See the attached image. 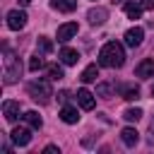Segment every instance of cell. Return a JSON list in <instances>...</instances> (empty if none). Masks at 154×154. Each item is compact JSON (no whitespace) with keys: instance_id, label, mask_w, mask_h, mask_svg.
I'll return each instance as SVG.
<instances>
[{"instance_id":"obj_8","label":"cell","mask_w":154,"mask_h":154,"mask_svg":"<svg viewBox=\"0 0 154 154\" xmlns=\"http://www.w3.org/2000/svg\"><path fill=\"white\" fill-rule=\"evenodd\" d=\"M87 19H89V24L99 26V24H103V22L108 19V10H106V7H91V10L87 12Z\"/></svg>"},{"instance_id":"obj_14","label":"cell","mask_w":154,"mask_h":154,"mask_svg":"<svg viewBox=\"0 0 154 154\" xmlns=\"http://www.w3.org/2000/svg\"><path fill=\"white\" fill-rule=\"evenodd\" d=\"M22 118H24V123H26L29 128H34V130H41V125H43V118H41L36 111H26Z\"/></svg>"},{"instance_id":"obj_19","label":"cell","mask_w":154,"mask_h":154,"mask_svg":"<svg viewBox=\"0 0 154 154\" xmlns=\"http://www.w3.org/2000/svg\"><path fill=\"white\" fill-rule=\"evenodd\" d=\"M125 14H128L130 19H140V14H142V7H140L137 2H128V5H125Z\"/></svg>"},{"instance_id":"obj_1","label":"cell","mask_w":154,"mask_h":154,"mask_svg":"<svg viewBox=\"0 0 154 154\" xmlns=\"http://www.w3.org/2000/svg\"><path fill=\"white\" fill-rule=\"evenodd\" d=\"M125 63V51L118 41H108L101 51H99V65L103 67H120Z\"/></svg>"},{"instance_id":"obj_7","label":"cell","mask_w":154,"mask_h":154,"mask_svg":"<svg viewBox=\"0 0 154 154\" xmlns=\"http://www.w3.org/2000/svg\"><path fill=\"white\" fill-rule=\"evenodd\" d=\"M123 38H125V43H128V46H132V48H135V46H140V43H142V38H144V29H142V26H130V29L125 31V36H123Z\"/></svg>"},{"instance_id":"obj_20","label":"cell","mask_w":154,"mask_h":154,"mask_svg":"<svg viewBox=\"0 0 154 154\" xmlns=\"http://www.w3.org/2000/svg\"><path fill=\"white\" fill-rule=\"evenodd\" d=\"M43 65H46V60H43V55H38V53H36V55L29 60V70H31V72H38Z\"/></svg>"},{"instance_id":"obj_28","label":"cell","mask_w":154,"mask_h":154,"mask_svg":"<svg viewBox=\"0 0 154 154\" xmlns=\"http://www.w3.org/2000/svg\"><path fill=\"white\" fill-rule=\"evenodd\" d=\"M67 99H70V91H60V94H58V101H63V103H65Z\"/></svg>"},{"instance_id":"obj_25","label":"cell","mask_w":154,"mask_h":154,"mask_svg":"<svg viewBox=\"0 0 154 154\" xmlns=\"http://www.w3.org/2000/svg\"><path fill=\"white\" fill-rule=\"evenodd\" d=\"M137 5L142 10H154V0H137Z\"/></svg>"},{"instance_id":"obj_30","label":"cell","mask_w":154,"mask_h":154,"mask_svg":"<svg viewBox=\"0 0 154 154\" xmlns=\"http://www.w3.org/2000/svg\"><path fill=\"white\" fill-rule=\"evenodd\" d=\"M152 96H154V84H152Z\"/></svg>"},{"instance_id":"obj_10","label":"cell","mask_w":154,"mask_h":154,"mask_svg":"<svg viewBox=\"0 0 154 154\" xmlns=\"http://www.w3.org/2000/svg\"><path fill=\"white\" fill-rule=\"evenodd\" d=\"M77 103H79L84 111H91L96 101H94V94H91L89 89H79V91H77Z\"/></svg>"},{"instance_id":"obj_27","label":"cell","mask_w":154,"mask_h":154,"mask_svg":"<svg viewBox=\"0 0 154 154\" xmlns=\"http://www.w3.org/2000/svg\"><path fill=\"white\" fill-rule=\"evenodd\" d=\"M149 144H154V118L149 123Z\"/></svg>"},{"instance_id":"obj_21","label":"cell","mask_w":154,"mask_h":154,"mask_svg":"<svg viewBox=\"0 0 154 154\" xmlns=\"http://www.w3.org/2000/svg\"><path fill=\"white\" fill-rule=\"evenodd\" d=\"M36 46H38L41 53H51V51H53V43H51V38H46V36H38Z\"/></svg>"},{"instance_id":"obj_17","label":"cell","mask_w":154,"mask_h":154,"mask_svg":"<svg viewBox=\"0 0 154 154\" xmlns=\"http://www.w3.org/2000/svg\"><path fill=\"white\" fill-rule=\"evenodd\" d=\"M96 77H99V67H96V63L87 65L84 72H82V82H96Z\"/></svg>"},{"instance_id":"obj_18","label":"cell","mask_w":154,"mask_h":154,"mask_svg":"<svg viewBox=\"0 0 154 154\" xmlns=\"http://www.w3.org/2000/svg\"><path fill=\"white\" fill-rule=\"evenodd\" d=\"M123 118H125L128 123H137V120L142 118V108H125V111H123Z\"/></svg>"},{"instance_id":"obj_24","label":"cell","mask_w":154,"mask_h":154,"mask_svg":"<svg viewBox=\"0 0 154 154\" xmlns=\"http://www.w3.org/2000/svg\"><path fill=\"white\" fill-rule=\"evenodd\" d=\"M96 94H99L101 99H111V84H99V87H96Z\"/></svg>"},{"instance_id":"obj_22","label":"cell","mask_w":154,"mask_h":154,"mask_svg":"<svg viewBox=\"0 0 154 154\" xmlns=\"http://www.w3.org/2000/svg\"><path fill=\"white\" fill-rule=\"evenodd\" d=\"M48 77L55 79V82L63 79V77H65V75H63V67H60V65H48Z\"/></svg>"},{"instance_id":"obj_9","label":"cell","mask_w":154,"mask_h":154,"mask_svg":"<svg viewBox=\"0 0 154 154\" xmlns=\"http://www.w3.org/2000/svg\"><path fill=\"white\" fill-rule=\"evenodd\" d=\"M19 108H22L19 101H12V99L5 101V103H2V116H5V120H7V123H14L17 116H19Z\"/></svg>"},{"instance_id":"obj_11","label":"cell","mask_w":154,"mask_h":154,"mask_svg":"<svg viewBox=\"0 0 154 154\" xmlns=\"http://www.w3.org/2000/svg\"><path fill=\"white\" fill-rule=\"evenodd\" d=\"M120 140H123L125 147H135V144L140 142V132H137L135 128H123V130H120Z\"/></svg>"},{"instance_id":"obj_16","label":"cell","mask_w":154,"mask_h":154,"mask_svg":"<svg viewBox=\"0 0 154 154\" xmlns=\"http://www.w3.org/2000/svg\"><path fill=\"white\" fill-rule=\"evenodd\" d=\"M60 60H63L65 65H75V63L79 60V53H77L75 48H63V51H60Z\"/></svg>"},{"instance_id":"obj_13","label":"cell","mask_w":154,"mask_h":154,"mask_svg":"<svg viewBox=\"0 0 154 154\" xmlns=\"http://www.w3.org/2000/svg\"><path fill=\"white\" fill-rule=\"evenodd\" d=\"M60 120L67 123V125H75V123L79 120L77 108H75V106H63V108H60Z\"/></svg>"},{"instance_id":"obj_26","label":"cell","mask_w":154,"mask_h":154,"mask_svg":"<svg viewBox=\"0 0 154 154\" xmlns=\"http://www.w3.org/2000/svg\"><path fill=\"white\" fill-rule=\"evenodd\" d=\"M43 154H60V149L55 144H48V147H43Z\"/></svg>"},{"instance_id":"obj_2","label":"cell","mask_w":154,"mask_h":154,"mask_svg":"<svg viewBox=\"0 0 154 154\" xmlns=\"http://www.w3.org/2000/svg\"><path fill=\"white\" fill-rule=\"evenodd\" d=\"M26 91H29V96H31L34 101H38V103H48L51 96H53L51 84H48L46 79H34V82H29Z\"/></svg>"},{"instance_id":"obj_3","label":"cell","mask_w":154,"mask_h":154,"mask_svg":"<svg viewBox=\"0 0 154 154\" xmlns=\"http://www.w3.org/2000/svg\"><path fill=\"white\" fill-rule=\"evenodd\" d=\"M22 75V65L12 53H5V84L17 82V77Z\"/></svg>"},{"instance_id":"obj_6","label":"cell","mask_w":154,"mask_h":154,"mask_svg":"<svg viewBox=\"0 0 154 154\" xmlns=\"http://www.w3.org/2000/svg\"><path fill=\"white\" fill-rule=\"evenodd\" d=\"M79 31V26H77V22H65V24H60L58 26V41H70L75 34Z\"/></svg>"},{"instance_id":"obj_4","label":"cell","mask_w":154,"mask_h":154,"mask_svg":"<svg viewBox=\"0 0 154 154\" xmlns=\"http://www.w3.org/2000/svg\"><path fill=\"white\" fill-rule=\"evenodd\" d=\"M26 12L24 10H10L7 12V26L10 29H14V31H19V29H24L26 26Z\"/></svg>"},{"instance_id":"obj_23","label":"cell","mask_w":154,"mask_h":154,"mask_svg":"<svg viewBox=\"0 0 154 154\" xmlns=\"http://www.w3.org/2000/svg\"><path fill=\"white\" fill-rule=\"evenodd\" d=\"M123 99H128V101H137V99H140V89H137V87H128V89L123 91Z\"/></svg>"},{"instance_id":"obj_5","label":"cell","mask_w":154,"mask_h":154,"mask_svg":"<svg viewBox=\"0 0 154 154\" xmlns=\"http://www.w3.org/2000/svg\"><path fill=\"white\" fill-rule=\"evenodd\" d=\"M34 130V128H31ZM31 130L29 128H22V125H17L12 132H10V137H12V142L14 144H19V147H26L29 142H31Z\"/></svg>"},{"instance_id":"obj_12","label":"cell","mask_w":154,"mask_h":154,"mask_svg":"<svg viewBox=\"0 0 154 154\" xmlns=\"http://www.w3.org/2000/svg\"><path fill=\"white\" fill-rule=\"evenodd\" d=\"M135 75L137 77H154V58H147V60H142L137 67H135Z\"/></svg>"},{"instance_id":"obj_29","label":"cell","mask_w":154,"mask_h":154,"mask_svg":"<svg viewBox=\"0 0 154 154\" xmlns=\"http://www.w3.org/2000/svg\"><path fill=\"white\" fill-rule=\"evenodd\" d=\"M17 2H19V5H22V7H24V5H29V2H31V0H17Z\"/></svg>"},{"instance_id":"obj_15","label":"cell","mask_w":154,"mask_h":154,"mask_svg":"<svg viewBox=\"0 0 154 154\" xmlns=\"http://www.w3.org/2000/svg\"><path fill=\"white\" fill-rule=\"evenodd\" d=\"M51 7L58 12H72L77 7V0H51Z\"/></svg>"}]
</instances>
